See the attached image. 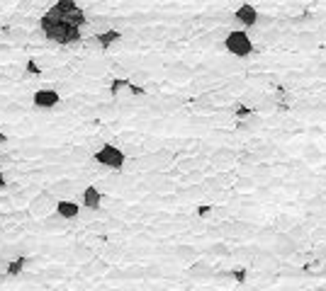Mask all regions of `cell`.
<instances>
[{
  "label": "cell",
  "instance_id": "6da1fadb",
  "mask_svg": "<svg viewBox=\"0 0 326 291\" xmlns=\"http://www.w3.org/2000/svg\"><path fill=\"white\" fill-rule=\"evenodd\" d=\"M256 8L261 19L248 32L256 51L246 61L222 56V41L232 29L229 10L187 15L183 29L207 56L170 66L185 80L190 100L166 105L215 112L275 90L292 92L295 105L275 109L253 102V117H226L229 129L190 114L185 124L202 129V136L159 143L168 153L159 175L168 180L170 194L326 163V0H280ZM178 243L195 250V262L215 267L212 286L234 267H248V284L226 291H326V182L258 201L219 221H202Z\"/></svg>",
  "mask_w": 326,
  "mask_h": 291
},
{
  "label": "cell",
  "instance_id": "7a4b0ae2",
  "mask_svg": "<svg viewBox=\"0 0 326 291\" xmlns=\"http://www.w3.org/2000/svg\"><path fill=\"white\" fill-rule=\"evenodd\" d=\"M39 29L47 34V39H51L56 44H75V41L81 39V29L73 27V25H68L66 19L54 15L51 10H47V15H42Z\"/></svg>",
  "mask_w": 326,
  "mask_h": 291
},
{
  "label": "cell",
  "instance_id": "3957f363",
  "mask_svg": "<svg viewBox=\"0 0 326 291\" xmlns=\"http://www.w3.org/2000/svg\"><path fill=\"white\" fill-rule=\"evenodd\" d=\"M224 54L236 58V61H246L251 58L253 51H256V44H253L251 34L246 29H239V27H232L224 36Z\"/></svg>",
  "mask_w": 326,
  "mask_h": 291
},
{
  "label": "cell",
  "instance_id": "277c9868",
  "mask_svg": "<svg viewBox=\"0 0 326 291\" xmlns=\"http://www.w3.org/2000/svg\"><path fill=\"white\" fill-rule=\"evenodd\" d=\"M93 160L98 165L107 168V170H117V173L127 168V153H124L122 148H117V146H112V143L100 146V151L93 155Z\"/></svg>",
  "mask_w": 326,
  "mask_h": 291
},
{
  "label": "cell",
  "instance_id": "5b68a950",
  "mask_svg": "<svg viewBox=\"0 0 326 291\" xmlns=\"http://www.w3.org/2000/svg\"><path fill=\"white\" fill-rule=\"evenodd\" d=\"M51 12L54 15H59L61 19H66L68 25H73V27H85V22H88V17H85V12L81 10V5L78 3H71V0H61V3H56V5H51Z\"/></svg>",
  "mask_w": 326,
  "mask_h": 291
},
{
  "label": "cell",
  "instance_id": "8992f818",
  "mask_svg": "<svg viewBox=\"0 0 326 291\" xmlns=\"http://www.w3.org/2000/svg\"><path fill=\"white\" fill-rule=\"evenodd\" d=\"M258 19H261V10L256 8L253 3H241L239 8L234 10V25L239 29L251 32V29L258 27Z\"/></svg>",
  "mask_w": 326,
  "mask_h": 291
},
{
  "label": "cell",
  "instance_id": "52a82bcc",
  "mask_svg": "<svg viewBox=\"0 0 326 291\" xmlns=\"http://www.w3.org/2000/svg\"><path fill=\"white\" fill-rule=\"evenodd\" d=\"M56 204H59V199H56L51 192H39L37 197L32 199L29 209H32V214H37V216H47V214L56 211Z\"/></svg>",
  "mask_w": 326,
  "mask_h": 291
},
{
  "label": "cell",
  "instance_id": "ba28073f",
  "mask_svg": "<svg viewBox=\"0 0 326 291\" xmlns=\"http://www.w3.org/2000/svg\"><path fill=\"white\" fill-rule=\"evenodd\" d=\"M32 102H34V107L37 109H54L56 105L61 102V95H59L54 88H42V90L34 92Z\"/></svg>",
  "mask_w": 326,
  "mask_h": 291
},
{
  "label": "cell",
  "instance_id": "9c48e42d",
  "mask_svg": "<svg viewBox=\"0 0 326 291\" xmlns=\"http://www.w3.org/2000/svg\"><path fill=\"white\" fill-rule=\"evenodd\" d=\"M103 204V192L98 190L95 184H88L83 192H81V206H85L88 211H98Z\"/></svg>",
  "mask_w": 326,
  "mask_h": 291
},
{
  "label": "cell",
  "instance_id": "30bf717a",
  "mask_svg": "<svg viewBox=\"0 0 326 291\" xmlns=\"http://www.w3.org/2000/svg\"><path fill=\"white\" fill-rule=\"evenodd\" d=\"M56 216L61 218V221L78 218L81 216V204H75L73 199H59V204H56Z\"/></svg>",
  "mask_w": 326,
  "mask_h": 291
},
{
  "label": "cell",
  "instance_id": "8fae6325",
  "mask_svg": "<svg viewBox=\"0 0 326 291\" xmlns=\"http://www.w3.org/2000/svg\"><path fill=\"white\" fill-rule=\"evenodd\" d=\"M122 39V32L120 29H107V32H100V34H95V41L103 46V49H112V44H117Z\"/></svg>",
  "mask_w": 326,
  "mask_h": 291
},
{
  "label": "cell",
  "instance_id": "7c38bea8",
  "mask_svg": "<svg viewBox=\"0 0 326 291\" xmlns=\"http://www.w3.org/2000/svg\"><path fill=\"white\" fill-rule=\"evenodd\" d=\"M75 187H73V182L71 180H59V182H54V184H51V194H59V197H61V199H68V194H71V192H73Z\"/></svg>",
  "mask_w": 326,
  "mask_h": 291
},
{
  "label": "cell",
  "instance_id": "4fadbf2b",
  "mask_svg": "<svg viewBox=\"0 0 326 291\" xmlns=\"http://www.w3.org/2000/svg\"><path fill=\"white\" fill-rule=\"evenodd\" d=\"M25 267H27V257H12L10 260V267H8V277H20V274L25 272Z\"/></svg>",
  "mask_w": 326,
  "mask_h": 291
},
{
  "label": "cell",
  "instance_id": "5bb4252c",
  "mask_svg": "<svg viewBox=\"0 0 326 291\" xmlns=\"http://www.w3.org/2000/svg\"><path fill=\"white\" fill-rule=\"evenodd\" d=\"M129 88H131V82H129V80H122V78H117V80H112L110 92H112V95H120L122 90H129Z\"/></svg>",
  "mask_w": 326,
  "mask_h": 291
},
{
  "label": "cell",
  "instance_id": "9a60e30c",
  "mask_svg": "<svg viewBox=\"0 0 326 291\" xmlns=\"http://www.w3.org/2000/svg\"><path fill=\"white\" fill-rule=\"evenodd\" d=\"M71 155H73V160H88V158H90V151H88V146H75Z\"/></svg>",
  "mask_w": 326,
  "mask_h": 291
},
{
  "label": "cell",
  "instance_id": "2e32d148",
  "mask_svg": "<svg viewBox=\"0 0 326 291\" xmlns=\"http://www.w3.org/2000/svg\"><path fill=\"white\" fill-rule=\"evenodd\" d=\"M75 257H78V260H85V257H90V250L83 245H75Z\"/></svg>",
  "mask_w": 326,
  "mask_h": 291
},
{
  "label": "cell",
  "instance_id": "e0dca14e",
  "mask_svg": "<svg viewBox=\"0 0 326 291\" xmlns=\"http://www.w3.org/2000/svg\"><path fill=\"white\" fill-rule=\"evenodd\" d=\"M129 92H131V95H134V97H141V95L146 92V88H144V85H134V82H131Z\"/></svg>",
  "mask_w": 326,
  "mask_h": 291
},
{
  "label": "cell",
  "instance_id": "ac0fdd59",
  "mask_svg": "<svg viewBox=\"0 0 326 291\" xmlns=\"http://www.w3.org/2000/svg\"><path fill=\"white\" fill-rule=\"evenodd\" d=\"M8 267H10V260L5 257V255H0V274L8 277Z\"/></svg>",
  "mask_w": 326,
  "mask_h": 291
},
{
  "label": "cell",
  "instance_id": "d6986e66",
  "mask_svg": "<svg viewBox=\"0 0 326 291\" xmlns=\"http://www.w3.org/2000/svg\"><path fill=\"white\" fill-rule=\"evenodd\" d=\"M27 71L32 73V75H39V68H37V64H34V61H29V64H27Z\"/></svg>",
  "mask_w": 326,
  "mask_h": 291
},
{
  "label": "cell",
  "instance_id": "ffe728a7",
  "mask_svg": "<svg viewBox=\"0 0 326 291\" xmlns=\"http://www.w3.org/2000/svg\"><path fill=\"white\" fill-rule=\"evenodd\" d=\"M5 187H8V180H5V175L0 173V190H5Z\"/></svg>",
  "mask_w": 326,
  "mask_h": 291
},
{
  "label": "cell",
  "instance_id": "44dd1931",
  "mask_svg": "<svg viewBox=\"0 0 326 291\" xmlns=\"http://www.w3.org/2000/svg\"><path fill=\"white\" fill-rule=\"evenodd\" d=\"M5 141H8V136H5V131H3V129H0V146L5 143Z\"/></svg>",
  "mask_w": 326,
  "mask_h": 291
},
{
  "label": "cell",
  "instance_id": "7402d4cb",
  "mask_svg": "<svg viewBox=\"0 0 326 291\" xmlns=\"http://www.w3.org/2000/svg\"><path fill=\"white\" fill-rule=\"evenodd\" d=\"M5 279H8V277H5V274H0V284L5 282Z\"/></svg>",
  "mask_w": 326,
  "mask_h": 291
}]
</instances>
